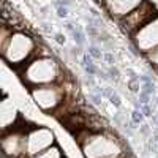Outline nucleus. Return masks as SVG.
Segmentation results:
<instances>
[{
  "label": "nucleus",
  "instance_id": "6",
  "mask_svg": "<svg viewBox=\"0 0 158 158\" xmlns=\"http://www.w3.org/2000/svg\"><path fill=\"white\" fill-rule=\"evenodd\" d=\"M156 16H158L156 5L153 2H150V0H144L136 10H133L130 15H127L125 18L118 21V24H120V27L125 33L133 36L136 32H139L142 27H146Z\"/></svg>",
  "mask_w": 158,
  "mask_h": 158
},
{
  "label": "nucleus",
  "instance_id": "9",
  "mask_svg": "<svg viewBox=\"0 0 158 158\" xmlns=\"http://www.w3.org/2000/svg\"><path fill=\"white\" fill-rule=\"evenodd\" d=\"M142 2L144 0H101V5L104 11L118 22L133 10H136Z\"/></svg>",
  "mask_w": 158,
  "mask_h": 158
},
{
  "label": "nucleus",
  "instance_id": "8",
  "mask_svg": "<svg viewBox=\"0 0 158 158\" xmlns=\"http://www.w3.org/2000/svg\"><path fill=\"white\" fill-rule=\"evenodd\" d=\"M131 40H133L135 46L142 54H146L152 48L158 46V16L153 21H150L146 27H142L139 32H136L131 36Z\"/></svg>",
  "mask_w": 158,
  "mask_h": 158
},
{
  "label": "nucleus",
  "instance_id": "10",
  "mask_svg": "<svg viewBox=\"0 0 158 158\" xmlns=\"http://www.w3.org/2000/svg\"><path fill=\"white\" fill-rule=\"evenodd\" d=\"M0 122H2V131H6L13 127H16L21 122L18 108L6 98L2 101V108H0Z\"/></svg>",
  "mask_w": 158,
  "mask_h": 158
},
{
  "label": "nucleus",
  "instance_id": "5",
  "mask_svg": "<svg viewBox=\"0 0 158 158\" xmlns=\"http://www.w3.org/2000/svg\"><path fill=\"white\" fill-rule=\"evenodd\" d=\"M30 125L19 122L6 131H2L0 149L2 158H25L27 156V131Z\"/></svg>",
  "mask_w": 158,
  "mask_h": 158
},
{
  "label": "nucleus",
  "instance_id": "3",
  "mask_svg": "<svg viewBox=\"0 0 158 158\" xmlns=\"http://www.w3.org/2000/svg\"><path fill=\"white\" fill-rule=\"evenodd\" d=\"M40 49L41 46H40L38 40L29 32L21 29H15L8 41L0 44L3 63L15 71H19L33 57H36L40 54Z\"/></svg>",
  "mask_w": 158,
  "mask_h": 158
},
{
  "label": "nucleus",
  "instance_id": "14",
  "mask_svg": "<svg viewBox=\"0 0 158 158\" xmlns=\"http://www.w3.org/2000/svg\"><path fill=\"white\" fill-rule=\"evenodd\" d=\"M65 158H67V156H65Z\"/></svg>",
  "mask_w": 158,
  "mask_h": 158
},
{
  "label": "nucleus",
  "instance_id": "13",
  "mask_svg": "<svg viewBox=\"0 0 158 158\" xmlns=\"http://www.w3.org/2000/svg\"><path fill=\"white\" fill-rule=\"evenodd\" d=\"M118 158H135V155L130 152V153H127V155H123V156H118Z\"/></svg>",
  "mask_w": 158,
  "mask_h": 158
},
{
  "label": "nucleus",
  "instance_id": "7",
  "mask_svg": "<svg viewBox=\"0 0 158 158\" xmlns=\"http://www.w3.org/2000/svg\"><path fill=\"white\" fill-rule=\"evenodd\" d=\"M56 133L44 125H30L27 131V156L41 153L56 146ZM25 156V158H27Z\"/></svg>",
  "mask_w": 158,
  "mask_h": 158
},
{
  "label": "nucleus",
  "instance_id": "12",
  "mask_svg": "<svg viewBox=\"0 0 158 158\" xmlns=\"http://www.w3.org/2000/svg\"><path fill=\"white\" fill-rule=\"evenodd\" d=\"M142 56L146 57V60L152 65L155 70H158V46L152 48L150 51H147L146 54H142Z\"/></svg>",
  "mask_w": 158,
  "mask_h": 158
},
{
  "label": "nucleus",
  "instance_id": "11",
  "mask_svg": "<svg viewBox=\"0 0 158 158\" xmlns=\"http://www.w3.org/2000/svg\"><path fill=\"white\" fill-rule=\"evenodd\" d=\"M27 158H65V153H63V150L59 144H56V146L49 147L48 150H44L41 153H36V155H32V156H27Z\"/></svg>",
  "mask_w": 158,
  "mask_h": 158
},
{
  "label": "nucleus",
  "instance_id": "1",
  "mask_svg": "<svg viewBox=\"0 0 158 158\" xmlns=\"http://www.w3.org/2000/svg\"><path fill=\"white\" fill-rule=\"evenodd\" d=\"M84 158H118L130 153L127 142L114 131L103 130H81L74 135Z\"/></svg>",
  "mask_w": 158,
  "mask_h": 158
},
{
  "label": "nucleus",
  "instance_id": "4",
  "mask_svg": "<svg viewBox=\"0 0 158 158\" xmlns=\"http://www.w3.org/2000/svg\"><path fill=\"white\" fill-rule=\"evenodd\" d=\"M71 94L68 89V82H54V84H46V85H38L29 89V95L35 106L41 111L43 114L54 115L67 101L68 95Z\"/></svg>",
  "mask_w": 158,
  "mask_h": 158
},
{
  "label": "nucleus",
  "instance_id": "2",
  "mask_svg": "<svg viewBox=\"0 0 158 158\" xmlns=\"http://www.w3.org/2000/svg\"><path fill=\"white\" fill-rule=\"evenodd\" d=\"M21 82L29 89L65 81V70L62 63L51 52H40L25 67L16 71Z\"/></svg>",
  "mask_w": 158,
  "mask_h": 158
}]
</instances>
